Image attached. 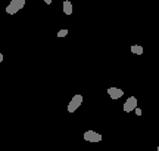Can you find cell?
Instances as JSON below:
<instances>
[{
	"mask_svg": "<svg viewBox=\"0 0 159 151\" xmlns=\"http://www.w3.org/2000/svg\"><path fill=\"white\" fill-rule=\"evenodd\" d=\"M81 104H83V95H80V93L74 95L68 104V113H75L81 107Z\"/></svg>",
	"mask_w": 159,
	"mask_h": 151,
	"instance_id": "2",
	"label": "cell"
},
{
	"mask_svg": "<svg viewBox=\"0 0 159 151\" xmlns=\"http://www.w3.org/2000/svg\"><path fill=\"white\" fill-rule=\"evenodd\" d=\"M3 59H5V56H3V53H0V62H3Z\"/></svg>",
	"mask_w": 159,
	"mask_h": 151,
	"instance_id": "10",
	"label": "cell"
},
{
	"mask_svg": "<svg viewBox=\"0 0 159 151\" xmlns=\"http://www.w3.org/2000/svg\"><path fill=\"white\" fill-rule=\"evenodd\" d=\"M65 36H68V30H59L57 31V37H65Z\"/></svg>",
	"mask_w": 159,
	"mask_h": 151,
	"instance_id": "8",
	"label": "cell"
},
{
	"mask_svg": "<svg viewBox=\"0 0 159 151\" xmlns=\"http://www.w3.org/2000/svg\"><path fill=\"white\" fill-rule=\"evenodd\" d=\"M91 2H93V0H91Z\"/></svg>",
	"mask_w": 159,
	"mask_h": 151,
	"instance_id": "13",
	"label": "cell"
},
{
	"mask_svg": "<svg viewBox=\"0 0 159 151\" xmlns=\"http://www.w3.org/2000/svg\"><path fill=\"white\" fill-rule=\"evenodd\" d=\"M134 113H136L137 116H142V110H140V108H139V107H137L136 110H134Z\"/></svg>",
	"mask_w": 159,
	"mask_h": 151,
	"instance_id": "9",
	"label": "cell"
},
{
	"mask_svg": "<svg viewBox=\"0 0 159 151\" xmlns=\"http://www.w3.org/2000/svg\"><path fill=\"white\" fill-rule=\"evenodd\" d=\"M158 151H159V145H158Z\"/></svg>",
	"mask_w": 159,
	"mask_h": 151,
	"instance_id": "12",
	"label": "cell"
},
{
	"mask_svg": "<svg viewBox=\"0 0 159 151\" xmlns=\"http://www.w3.org/2000/svg\"><path fill=\"white\" fill-rule=\"evenodd\" d=\"M62 9H63V13L65 15H72V12H74V7H72V2H69V0H65L63 2V6H62Z\"/></svg>",
	"mask_w": 159,
	"mask_h": 151,
	"instance_id": "6",
	"label": "cell"
},
{
	"mask_svg": "<svg viewBox=\"0 0 159 151\" xmlns=\"http://www.w3.org/2000/svg\"><path fill=\"white\" fill-rule=\"evenodd\" d=\"M102 139H103L102 135L94 132V130H87V132H84V141H87V142L96 144V142H100Z\"/></svg>",
	"mask_w": 159,
	"mask_h": 151,
	"instance_id": "3",
	"label": "cell"
},
{
	"mask_svg": "<svg viewBox=\"0 0 159 151\" xmlns=\"http://www.w3.org/2000/svg\"><path fill=\"white\" fill-rule=\"evenodd\" d=\"M139 107V104H137V98L136 96H130V98H127V101L124 102V105H122V110L125 111V113H130V111H134Z\"/></svg>",
	"mask_w": 159,
	"mask_h": 151,
	"instance_id": "4",
	"label": "cell"
},
{
	"mask_svg": "<svg viewBox=\"0 0 159 151\" xmlns=\"http://www.w3.org/2000/svg\"><path fill=\"white\" fill-rule=\"evenodd\" d=\"M25 6V0H12L9 2V5L6 6V13L9 15H15Z\"/></svg>",
	"mask_w": 159,
	"mask_h": 151,
	"instance_id": "1",
	"label": "cell"
},
{
	"mask_svg": "<svg viewBox=\"0 0 159 151\" xmlns=\"http://www.w3.org/2000/svg\"><path fill=\"white\" fill-rule=\"evenodd\" d=\"M46 5H52V0H44Z\"/></svg>",
	"mask_w": 159,
	"mask_h": 151,
	"instance_id": "11",
	"label": "cell"
},
{
	"mask_svg": "<svg viewBox=\"0 0 159 151\" xmlns=\"http://www.w3.org/2000/svg\"><path fill=\"white\" fill-rule=\"evenodd\" d=\"M108 95L112 99H119L124 96V90L119 89V87H109L108 89Z\"/></svg>",
	"mask_w": 159,
	"mask_h": 151,
	"instance_id": "5",
	"label": "cell"
},
{
	"mask_svg": "<svg viewBox=\"0 0 159 151\" xmlns=\"http://www.w3.org/2000/svg\"><path fill=\"white\" fill-rule=\"evenodd\" d=\"M131 52L136 53V55H143V46H140V45H133L131 46Z\"/></svg>",
	"mask_w": 159,
	"mask_h": 151,
	"instance_id": "7",
	"label": "cell"
}]
</instances>
